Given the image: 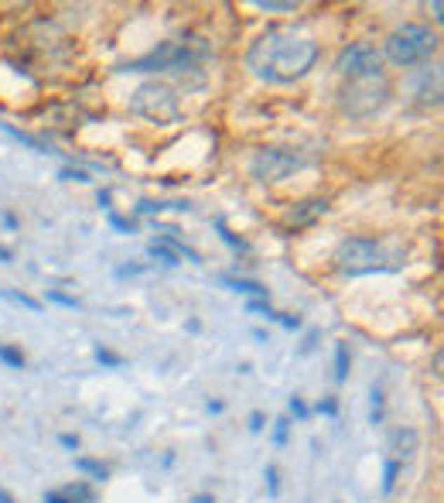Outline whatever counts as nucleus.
I'll list each match as a JSON object with an SVG mask.
<instances>
[{
    "label": "nucleus",
    "instance_id": "obj_24",
    "mask_svg": "<svg viewBox=\"0 0 444 503\" xmlns=\"http://www.w3.org/2000/svg\"><path fill=\"white\" fill-rule=\"evenodd\" d=\"M45 503H76V500H72L65 490H48V493H45Z\"/></svg>",
    "mask_w": 444,
    "mask_h": 503
},
{
    "label": "nucleus",
    "instance_id": "obj_5",
    "mask_svg": "<svg viewBox=\"0 0 444 503\" xmlns=\"http://www.w3.org/2000/svg\"><path fill=\"white\" fill-rule=\"evenodd\" d=\"M335 261H339L342 274L359 277V274H369V270H379V267H383V247H379L376 240L349 237V240H342L339 243Z\"/></svg>",
    "mask_w": 444,
    "mask_h": 503
},
{
    "label": "nucleus",
    "instance_id": "obj_26",
    "mask_svg": "<svg viewBox=\"0 0 444 503\" xmlns=\"http://www.w3.org/2000/svg\"><path fill=\"white\" fill-rule=\"evenodd\" d=\"M96 360L106 363V367H120V356H113V353H106V349H96Z\"/></svg>",
    "mask_w": 444,
    "mask_h": 503
},
{
    "label": "nucleus",
    "instance_id": "obj_15",
    "mask_svg": "<svg viewBox=\"0 0 444 503\" xmlns=\"http://www.w3.org/2000/svg\"><path fill=\"white\" fill-rule=\"evenodd\" d=\"M76 469H82V473H89L93 479H106L109 473H106L103 462H93V459H76Z\"/></svg>",
    "mask_w": 444,
    "mask_h": 503
},
{
    "label": "nucleus",
    "instance_id": "obj_2",
    "mask_svg": "<svg viewBox=\"0 0 444 503\" xmlns=\"http://www.w3.org/2000/svg\"><path fill=\"white\" fill-rule=\"evenodd\" d=\"M342 110L352 120H366L372 113H379L390 103V79L386 72H372V76H359V79H345L339 93Z\"/></svg>",
    "mask_w": 444,
    "mask_h": 503
},
{
    "label": "nucleus",
    "instance_id": "obj_4",
    "mask_svg": "<svg viewBox=\"0 0 444 503\" xmlns=\"http://www.w3.org/2000/svg\"><path fill=\"white\" fill-rule=\"evenodd\" d=\"M130 110L144 120H154V124H171L178 120L182 103H178V93L168 86V82H144L137 86L130 96Z\"/></svg>",
    "mask_w": 444,
    "mask_h": 503
},
{
    "label": "nucleus",
    "instance_id": "obj_33",
    "mask_svg": "<svg viewBox=\"0 0 444 503\" xmlns=\"http://www.w3.org/2000/svg\"><path fill=\"white\" fill-rule=\"evenodd\" d=\"M191 503H215V500H212L209 493H199V497H195V500H191Z\"/></svg>",
    "mask_w": 444,
    "mask_h": 503
},
{
    "label": "nucleus",
    "instance_id": "obj_31",
    "mask_svg": "<svg viewBox=\"0 0 444 503\" xmlns=\"http://www.w3.org/2000/svg\"><path fill=\"white\" fill-rule=\"evenodd\" d=\"M250 428H253V431H260V428H263V414H260V411H253V414H250Z\"/></svg>",
    "mask_w": 444,
    "mask_h": 503
},
{
    "label": "nucleus",
    "instance_id": "obj_19",
    "mask_svg": "<svg viewBox=\"0 0 444 503\" xmlns=\"http://www.w3.org/2000/svg\"><path fill=\"white\" fill-rule=\"evenodd\" d=\"M267 490H270V497H281V473H277V466H267Z\"/></svg>",
    "mask_w": 444,
    "mask_h": 503
},
{
    "label": "nucleus",
    "instance_id": "obj_3",
    "mask_svg": "<svg viewBox=\"0 0 444 503\" xmlns=\"http://www.w3.org/2000/svg\"><path fill=\"white\" fill-rule=\"evenodd\" d=\"M383 52H386L390 62L410 69V65H420V62H427L431 55L438 52V34L424 25H403L386 38V48H383Z\"/></svg>",
    "mask_w": 444,
    "mask_h": 503
},
{
    "label": "nucleus",
    "instance_id": "obj_16",
    "mask_svg": "<svg viewBox=\"0 0 444 503\" xmlns=\"http://www.w3.org/2000/svg\"><path fill=\"white\" fill-rule=\"evenodd\" d=\"M65 493H69L76 503H93V500H96V493H93L86 483H72V486H65Z\"/></svg>",
    "mask_w": 444,
    "mask_h": 503
},
{
    "label": "nucleus",
    "instance_id": "obj_20",
    "mask_svg": "<svg viewBox=\"0 0 444 503\" xmlns=\"http://www.w3.org/2000/svg\"><path fill=\"white\" fill-rule=\"evenodd\" d=\"M277 428H274V442H277V445H284V442H288V435H290V422L288 418H277Z\"/></svg>",
    "mask_w": 444,
    "mask_h": 503
},
{
    "label": "nucleus",
    "instance_id": "obj_22",
    "mask_svg": "<svg viewBox=\"0 0 444 503\" xmlns=\"http://www.w3.org/2000/svg\"><path fill=\"white\" fill-rule=\"evenodd\" d=\"M290 414H294L297 422H304V418H308L311 411H308V404H304L301 398H290Z\"/></svg>",
    "mask_w": 444,
    "mask_h": 503
},
{
    "label": "nucleus",
    "instance_id": "obj_17",
    "mask_svg": "<svg viewBox=\"0 0 444 503\" xmlns=\"http://www.w3.org/2000/svg\"><path fill=\"white\" fill-rule=\"evenodd\" d=\"M0 360H4L7 367H14V370H21V367H25V356H21L18 349H11V346H0Z\"/></svg>",
    "mask_w": 444,
    "mask_h": 503
},
{
    "label": "nucleus",
    "instance_id": "obj_8",
    "mask_svg": "<svg viewBox=\"0 0 444 503\" xmlns=\"http://www.w3.org/2000/svg\"><path fill=\"white\" fill-rule=\"evenodd\" d=\"M441 65L434 62V65H424L417 76H414V86H410V93H414V100L420 106H441Z\"/></svg>",
    "mask_w": 444,
    "mask_h": 503
},
{
    "label": "nucleus",
    "instance_id": "obj_13",
    "mask_svg": "<svg viewBox=\"0 0 444 503\" xmlns=\"http://www.w3.org/2000/svg\"><path fill=\"white\" fill-rule=\"evenodd\" d=\"M400 469H403V462H396V459H386V466H383V493H393V486H396V476H400Z\"/></svg>",
    "mask_w": 444,
    "mask_h": 503
},
{
    "label": "nucleus",
    "instance_id": "obj_29",
    "mask_svg": "<svg viewBox=\"0 0 444 503\" xmlns=\"http://www.w3.org/2000/svg\"><path fill=\"white\" fill-rule=\"evenodd\" d=\"M427 11H431V18H434V21H444V7L438 4V0H434V4H427Z\"/></svg>",
    "mask_w": 444,
    "mask_h": 503
},
{
    "label": "nucleus",
    "instance_id": "obj_6",
    "mask_svg": "<svg viewBox=\"0 0 444 503\" xmlns=\"http://www.w3.org/2000/svg\"><path fill=\"white\" fill-rule=\"evenodd\" d=\"M335 72H339L342 79H359V76L383 72V52L372 41H352L335 58Z\"/></svg>",
    "mask_w": 444,
    "mask_h": 503
},
{
    "label": "nucleus",
    "instance_id": "obj_1",
    "mask_svg": "<svg viewBox=\"0 0 444 503\" xmlns=\"http://www.w3.org/2000/svg\"><path fill=\"white\" fill-rule=\"evenodd\" d=\"M318 55H321V48L311 34L274 27L250 45L246 65L253 76H260L267 82H294L318 65Z\"/></svg>",
    "mask_w": 444,
    "mask_h": 503
},
{
    "label": "nucleus",
    "instance_id": "obj_25",
    "mask_svg": "<svg viewBox=\"0 0 444 503\" xmlns=\"http://www.w3.org/2000/svg\"><path fill=\"white\" fill-rule=\"evenodd\" d=\"M318 414H328V418H335L339 414V404L335 400H318V407H314Z\"/></svg>",
    "mask_w": 444,
    "mask_h": 503
},
{
    "label": "nucleus",
    "instance_id": "obj_10",
    "mask_svg": "<svg viewBox=\"0 0 444 503\" xmlns=\"http://www.w3.org/2000/svg\"><path fill=\"white\" fill-rule=\"evenodd\" d=\"M325 209H328V202H325V199H308V202L294 206V212H290V226H308L311 219L325 216Z\"/></svg>",
    "mask_w": 444,
    "mask_h": 503
},
{
    "label": "nucleus",
    "instance_id": "obj_30",
    "mask_svg": "<svg viewBox=\"0 0 444 503\" xmlns=\"http://www.w3.org/2000/svg\"><path fill=\"white\" fill-rule=\"evenodd\" d=\"M62 178H69V182H86V171H69V168H65Z\"/></svg>",
    "mask_w": 444,
    "mask_h": 503
},
{
    "label": "nucleus",
    "instance_id": "obj_34",
    "mask_svg": "<svg viewBox=\"0 0 444 503\" xmlns=\"http://www.w3.org/2000/svg\"><path fill=\"white\" fill-rule=\"evenodd\" d=\"M0 503H14V497H11V493H7L4 486H0Z\"/></svg>",
    "mask_w": 444,
    "mask_h": 503
},
{
    "label": "nucleus",
    "instance_id": "obj_9",
    "mask_svg": "<svg viewBox=\"0 0 444 503\" xmlns=\"http://www.w3.org/2000/svg\"><path fill=\"white\" fill-rule=\"evenodd\" d=\"M390 452L396 462L410 459V455L417 452V431H414V428H396L390 435Z\"/></svg>",
    "mask_w": 444,
    "mask_h": 503
},
{
    "label": "nucleus",
    "instance_id": "obj_12",
    "mask_svg": "<svg viewBox=\"0 0 444 503\" xmlns=\"http://www.w3.org/2000/svg\"><path fill=\"white\" fill-rule=\"evenodd\" d=\"M335 380H349V343H335Z\"/></svg>",
    "mask_w": 444,
    "mask_h": 503
},
{
    "label": "nucleus",
    "instance_id": "obj_21",
    "mask_svg": "<svg viewBox=\"0 0 444 503\" xmlns=\"http://www.w3.org/2000/svg\"><path fill=\"white\" fill-rule=\"evenodd\" d=\"M257 7L260 11H297V4H277V0H257Z\"/></svg>",
    "mask_w": 444,
    "mask_h": 503
},
{
    "label": "nucleus",
    "instance_id": "obj_18",
    "mask_svg": "<svg viewBox=\"0 0 444 503\" xmlns=\"http://www.w3.org/2000/svg\"><path fill=\"white\" fill-rule=\"evenodd\" d=\"M4 298H11V301H18V305H25V308H31V312H38L41 308V301H34L31 294H21V292H0Z\"/></svg>",
    "mask_w": 444,
    "mask_h": 503
},
{
    "label": "nucleus",
    "instance_id": "obj_11",
    "mask_svg": "<svg viewBox=\"0 0 444 503\" xmlns=\"http://www.w3.org/2000/svg\"><path fill=\"white\" fill-rule=\"evenodd\" d=\"M222 285H226V288H233V292L250 294L253 301H267V288L253 285V281H243V277H222Z\"/></svg>",
    "mask_w": 444,
    "mask_h": 503
},
{
    "label": "nucleus",
    "instance_id": "obj_27",
    "mask_svg": "<svg viewBox=\"0 0 444 503\" xmlns=\"http://www.w3.org/2000/svg\"><path fill=\"white\" fill-rule=\"evenodd\" d=\"M48 298H52V301H58V305H65V308H76V305H79L76 298H69V294H62V292H52Z\"/></svg>",
    "mask_w": 444,
    "mask_h": 503
},
{
    "label": "nucleus",
    "instance_id": "obj_14",
    "mask_svg": "<svg viewBox=\"0 0 444 503\" xmlns=\"http://www.w3.org/2000/svg\"><path fill=\"white\" fill-rule=\"evenodd\" d=\"M386 414V400H383V387H372V411H369V422L379 424Z\"/></svg>",
    "mask_w": 444,
    "mask_h": 503
},
{
    "label": "nucleus",
    "instance_id": "obj_32",
    "mask_svg": "<svg viewBox=\"0 0 444 503\" xmlns=\"http://www.w3.org/2000/svg\"><path fill=\"white\" fill-rule=\"evenodd\" d=\"M62 445H69V449H79V438H76V435H62Z\"/></svg>",
    "mask_w": 444,
    "mask_h": 503
},
{
    "label": "nucleus",
    "instance_id": "obj_28",
    "mask_svg": "<svg viewBox=\"0 0 444 503\" xmlns=\"http://www.w3.org/2000/svg\"><path fill=\"white\" fill-rule=\"evenodd\" d=\"M274 322H281L284 329H297V325H301V318H297V315H281V312H277V318H274Z\"/></svg>",
    "mask_w": 444,
    "mask_h": 503
},
{
    "label": "nucleus",
    "instance_id": "obj_23",
    "mask_svg": "<svg viewBox=\"0 0 444 503\" xmlns=\"http://www.w3.org/2000/svg\"><path fill=\"white\" fill-rule=\"evenodd\" d=\"M215 226H219V233H222V240H226L229 247H236V250H246V243H243V240H236L233 233H229V226H226V223H215Z\"/></svg>",
    "mask_w": 444,
    "mask_h": 503
},
{
    "label": "nucleus",
    "instance_id": "obj_7",
    "mask_svg": "<svg viewBox=\"0 0 444 503\" xmlns=\"http://www.w3.org/2000/svg\"><path fill=\"white\" fill-rule=\"evenodd\" d=\"M301 164H304V158H297L294 151L267 148V151H260L257 158L250 161V171H253V178H257V182L270 185V182H284L290 171H297Z\"/></svg>",
    "mask_w": 444,
    "mask_h": 503
}]
</instances>
